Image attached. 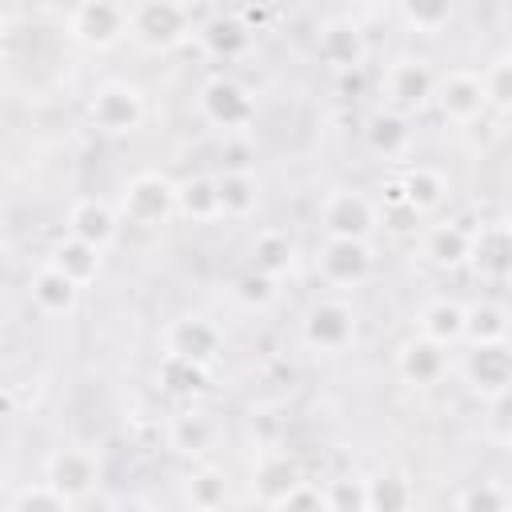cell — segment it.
<instances>
[{
	"instance_id": "obj_1",
	"label": "cell",
	"mask_w": 512,
	"mask_h": 512,
	"mask_svg": "<svg viewBox=\"0 0 512 512\" xmlns=\"http://www.w3.org/2000/svg\"><path fill=\"white\" fill-rule=\"evenodd\" d=\"M356 332H360V316H356V308H352L348 300H340V296L316 300V304L304 312V320H300V340H304L312 352H320V356H340V352H348V348L356 344Z\"/></svg>"
},
{
	"instance_id": "obj_2",
	"label": "cell",
	"mask_w": 512,
	"mask_h": 512,
	"mask_svg": "<svg viewBox=\"0 0 512 512\" xmlns=\"http://www.w3.org/2000/svg\"><path fill=\"white\" fill-rule=\"evenodd\" d=\"M88 124L104 136H128L144 124V92L128 80H104L88 96Z\"/></svg>"
},
{
	"instance_id": "obj_3",
	"label": "cell",
	"mask_w": 512,
	"mask_h": 512,
	"mask_svg": "<svg viewBox=\"0 0 512 512\" xmlns=\"http://www.w3.org/2000/svg\"><path fill=\"white\" fill-rule=\"evenodd\" d=\"M316 216H320L324 236L372 240V232L380 224V204L360 188H332V192H324Z\"/></svg>"
},
{
	"instance_id": "obj_4",
	"label": "cell",
	"mask_w": 512,
	"mask_h": 512,
	"mask_svg": "<svg viewBox=\"0 0 512 512\" xmlns=\"http://www.w3.org/2000/svg\"><path fill=\"white\" fill-rule=\"evenodd\" d=\"M376 268V252L368 240H352V236H324V244L316 248V276L328 288H360Z\"/></svg>"
},
{
	"instance_id": "obj_5",
	"label": "cell",
	"mask_w": 512,
	"mask_h": 512,
	"mask_svg": "<svg viewBox=\"0 0 512 512\" xmlns=\"http://www.w3.org/2000/svg\"><path fill=\"white\" fill-rule=\"evenodd\" d=\"M188 32V4L184 0H136L128 8V36L152 52L180 44Z\"/></svg>"
},
{
	"instance_id": "obj_6",
	"label": "cell",
	"mask_w": 512,
	"mask_h": 512,
	"mask_svg": "<svg viewBox=\"0 0 512 512\" xmlns=\"http://www.w3.org/2000/svg\"><path fill=\"white\" fill-rule=\"evenodd\" d=\"M116 216H124L132 224H144V228L172 220L176 216V184L168 176H160V172L132 176L120 188V212Z\"/></svg>"
},
{
	"instance_id": "obj_7",
	"label": "cell",
	"mask_w": 512,
	"mask_h": 512,
	"mask_svg": "<svg viewBox=\"0 0 512 512\" xmlns=\"http://www.w3.org/2000/svg\"><path fill=\"white\" fill-rule=\"evenodd\" d=\"M68 36L84 48H112L120 36H128V8L116 0H80L72 20H68Z\"/></svg>"
},
{
	"instance_id": "obj_8",
	"label": "cell",
	"mask_w": 512,
	"mask_h": 512,
	"mask_svg": "<svg viewBox=\"0 0 512 512\" xmlns=\"http://www.w3.org/2000/svg\"><path fill=\"white\" fill-rule=\"evenodd\" d=\"M464 380H468V388L480 400L500 404L508 396V384H512V352H508V340H500V344H468Z\"/></svg>"
},
{
	"instance_id": "obj_9",
	"label": "cell",
	"mask_w": 512,
	"mask_h": 512,
	"mask_svg": "<svg viewBox=\"0 0 512 512\" xmlns=\"http://www.w3.org/2000/svg\"><path fill=\"white\" fill-rule=\"evenodd\" d=\"M432 84H436V72L424 56H396L380 76V92H384L388 108H400V112L428 104Z\"/></svg>"
},
{
	"instance_id": "obj_10",
	"label": "cell",
	"mask_w": 512,
	"mask_h": 512,
	"mask_svg": "<svg viewBox=\"0 0 512 512\" xmlns=\"http://www.w3.org/2000/svg\"><path fill=\"white\" fill-rule=\"evenodd\" d=\"M432 104L440 108L444 120H452V124H472V120L488 108L484 88H480V72H472V68H452V72L436 76V84H432Z\"/></svg>"
},
{
	"instance_id": "obj_11",
	"label": "cell",
	"mask_w": 512,
	"mask_h": 512,
	"mask_svg": "<svg viewBox=\"0 0 512 512\" xmlns=\"http://www.w3.org/2000/svg\"><path fill=\"white\" fill-rule=\"evenodd\" d=\"M316 56L332 72H352V68H360L368 60V40H364L356 20L336 16V20H324L316 28Z\"/></svg>"
},
{
	"instance_id": "obj_12",
	"label": "cell",
	"mask_w": 512,
	"mask_h": 512,
	"mask_svg": "<svg viewBox=\"0 0 512 512\" xmlns=\"http://www.w3.org/2000/svg\"><path fill=\"white\" fill-rule=\"evenodd\" d=\"M224 344V332L208 320V316H180L164 328V352L168 356H184L196 364H212L216 352Z\"/></svg>"
},
{
	"instance_id": "obj_13",
	"label": "cell",
	"mask_w": 512,
	"mask_h": 512,
	"mask_svg": "<svg viewBox=\"0 0 512 512\" xmlns=\"http://www.w3.org/2000/svg\"><path fill=\"white\" fill-rule=\"evenodd\" d=\"M200 108H204V116H208L216 128H224V132H240V128H248L252 116H256L252 96H248L240 84L224 80V76H216V80H208V84L200 88Z\"/></svg>"
},
{
	"instance_id": "obj_14",
	"label": "cell",
	"mask_w": 512,
	"mask_h": 512,
	"mask_svg": "<svg viewBox=\"0 0 512 512\" xmlns=\"http://www.w3.org/2000/svg\"><path fill=\"white\" fill-rule=\"evenodd\" d=\"M364 144L372 156L388 160V164H400L412 156V144H416V132L408 124V116L400 108H380L368 116V128H364Z\"/></svg>"
},
{
	"instance_id": "obj_15",
	"label": "cell",
	"mask_w": 512,
	"mask_h": 512,
	"mask_svg": "<svg viewBox=\"0 0 512 512\" xmlns=\"http://www.w3.org/2000/svg\"><path fill=\"white\" fill-rule=\"evenodd\" d=\"M96 476H100V464H96V456H92L88 448H80V444L56 448V452L48 456V484H56L72 504H76L84 492H92Z\"/></svg>"
},
{
	"instance_id": "obj_16",
	"label": "cell",
	"mask_w": 512,
	"mask_h": 512,
	"mask_svg": "<svg viewBox=\"0 0 512 512\" xmlns=\"http://www.w3.org/2000/svg\"><path fill=\"white\" fill-rule=\"evenodd\" d=\"M116 228H120V216L112 204L96 200V196H84L68 208V236L92 244L96 252H108V244L116 240Z\"/></svg>"
},
{
	"instance_id": "obj_17",
	"label": "cell",
	"mask_w": 512,
	"mask_h": 512,
	"mask_svg": "<svg viewBox=\"0 0 512 512\" xmlns=\"http://www.w3.org/2000/svg\"><path fill=\"white\" fill-rule=\"evenodd\" d=\"M468 252H472V232L456 220H444V224H428L424 236H420V256L432 264V268H460L468 264Z\"/></svg>"
},
{
	"instance_id": "obj_18",
	"label": "cell",
	"mask_w": 512,
	"mask_h": 512,
	"mask_svg": "<svg viewBox=\"0 0 512 512\" xmlns=\"http://www.w3.org/2000/svg\"><path fill=\"white\" fill-rule=\"evenodd\" d=\"M28 292H32V304L44 316H68L76 308V300H80V284L68 272H60L52 260L36 268V276L28 280Z\"/></svg>"
},
{
	"instance_id": "obj_19",
	"label": "cell",
	"mask_w": 512,
	"mask_h": 512,
	"mask_svg": "<svg viewBox=\"0 0 512 512\" xmlns=\"http://www.w3.org/2000/svg\"><path fill=\"white\" fill-rule=\"evenodd\" d=\"M400 192H404V208L428 216L448 200V176L436 164H408L400 176Z\"/></svg>"
},
{
	"instance_id": "obj_20",
	"label": "cell",
	"mask_w": 512,
	"mask_h": 512,
	"mask_svg": "<svg viewBox=\"0 0 512 512\" xmlns=\"http://www.w3.org/2000/svg\"><path fill=\"white\" fill-rule=\"evenodd\" d=\"M396 368H400V376H404L408 384L428 388V384H436V380L448 372V352H444V344H436V340H428V336H416V340H408V344L400 348Z\"/></svg>"
},
{
	"instance_id": "obj_21",
	"label": "cell",
	"mask_w": 512,
	"mask_h": 512,
	"mask_svg": "<svg viewBox=\"0 0 512 512\" xmlns=\"http://www.w3.org/2000/svg\"><path fill=\"white\" fill-rule=\"evenodd\" d=\"M212 184H216V200H220V216L224 220L252 216V208L260 200V188H256V180H252L248 168H224V172L212 176Z\"/></svg>"
},
{
	"instance_id": "obj_22",
	"label": "cell",
	"mask_w": 512,
	"mask_h": 512,
	"mask_svg": "<svg viewBox=\"0 0 512 512\" xmlns=\"http://www.w3.org/2000/svg\"><path fill=\"white\" fill-rule=\"evenodd\" d=\"M296 480H300L296 460H288V452H276V448H268V452L260 456V464L252 468V488H256V496H260L268 508H276V504L284 500V492H288Z\"/></svg>"
},
{
	"instance_id": "obj_23",
	"label": "cell",
	"mask_w": 512,
	"mask_h": 512,
	"mask_svg": "<svg viewBox=\"0 0 512 512\" xmlns=\"http://www.w3.org/2000/svg\"><path fill=\"white\" fill-rule=\"evenodd\" d=\"M416 332L436 340V344H460V332H464V304L460 300H448V296H436L428 300L420 312H416Z\"/></svg>"
},
{
	"instance_id": "obj_24",
	"label": "cell",
	"mask_w": 512,
	"mask_h": 512,
	"mask_svg": "<svg viewBox=\"0 0 512 512\" xmlns=\"http://www.w3.org/2000/svg\"><path fill=\"white\" fill-rule=\"evenodd\" d=\"M464 344H500L508 340V308L500 300H480L464 308Z\"/></svg>"
},
{
	"instance_id": "obj_25",
	"label": "cell",
	"mask_w": 512,
	"mask_h": 512,
	"mask_svg": "<svg viewBox=\"0 0 512 512\" xmlns=\"http://www.w3.org/2000/svg\"><path fill=\"white\" fill-rule=\"evenodd\" d=\"M400 24L416 36H440L452 16H456V0H396Z\"/></svg>"
},
{
	"instance_id": "obj_26",
	"label": "cell",
	"mask_w": 512,
	"mask_h": 512,
	"mask_svg": "<svg viewBox=\"0 0 512 512\" xmlns=\"http://www.w3.org/2000/svg\"><path fill=\"white\" fill-rule=\"evenodd\" d=\"M508 228L504 224H488V228H476L472 232V252H468V264H476L484 276L500 280L508 272Z\"/></svg>"
},
{
	"instance_id": "obj_27",
	"label": "cell",
	"mask_w": 512,
	"mask_h": 512,
	"mask_svg": "<svg viewBox=\"0 0 512 512\" xmlns=\"http://www.w3.org/2000/svg\"><path fill=\"white\" fill-rule=\"evenodd\" d=\"M216 440V424L208 412H180L172 424H168V444L184 456H204Z\"/></svg>"
},
{
	"instance_id": "obj_28",
	"label": "cell",
	"mask_w": 512,
	"mask_h": 512,
	"mask_svg": "<svg viewBox=\"0 0 512 512\" xmlns=\"http://www.w3.org/2000/svg\"><path fill=\"white\" fill-rule=\"evenodd\" d=\"M100 260H104V252H96L92 244H84V240H76V236L60 240V244L52 248V264H56L60 272H68L80 288L100 276Z\"/></svg>"
},
{
	"instance_id": "obj_29",
	"label": "cell",
	"mask_w": 512,
	"mask_h": 512,
	"mask_svg": "<svg viewBox=\"0 0 512 512\" xmlns=\"http://www.w3.org/2000/svg\"><path fill=\"white\" fill-rule=\"evenodd\" d=\"M176 216H188V220H220V200H216L212 176H192V180L176 184Z\"/></svg>"
},
{
	"instance_id": "obj_30",
	"label": "cell",
	"mask_w": 512,
	"mask_h": 512,
	"mask_svg": "<svg viewBox=\"0 0 512 512\" xmlns=\"http://www.w3.org/2000/svg\"><path fill=\"white\" fill-rule=\"evenodd\" d=\"M252 268H260V272L280 280V272L292 268V240L280 228H260L252 236Z\"/></svg>"
},
{
	"instance_id": "obj_31",
	"label": "cell",
	"mask_w": 512,
	"mask_h": 512,
	"mask_svg": "<svg viewBox=\"0 0 512 512\" xmlns=\"http://www.w3.org/2000/svg\"><path fill=\"white\" fill-rule=\"evenodd\" d=\"M248 44H252V32H248V24H240L236 16L212 20V24L204 28V48H208L216 60H236V56L248 52Z\"/></svg>"
},
{
	"instance_id": "obj_32",
	"label": "cell",
	"mask_w": 512,
	"mask_h": 512,
	"mask_svg": "<svg viewBox=\"0 0 512 512\" xmlns=\"http://www.w3.org/2000/svg\"><path fill=\"white\" fill-rule=\"evenodd\" d=\"M452 504H456L460 512H508L512 492H508L504 484H496V480H476V484H468Z\"/></svg>"
},
{
	"instance_id": "obj_33",
	"label": "cell",
	"mask_w": 512,
	"mask_h": 512,
	"mask_svg": "<svg viewBox=\"0 0 512 512\" xmlns=\"http://www.w3.org/2000/svg\"><path fill=\"white\" fill-rule=\"evenodd\" d=\"M480 88H484L488 108L508 112V100H512V64H508V56H496L488 68H480Z\"/></svg>"
},
{
	"instance_id": "obj_34",
	"label": "cell",
	"mask_w": 512,
	"mask_h": 512,
	"mask_svg": "<svg viewBox=\"0 0 512 512\" xmlns=\"http://www.w3.org/2000/svg\"><path fill=\"white\" fill-rule=\"evenodd\" d=\"M204 368H208V364H196V360H184V356H168V352H164V360H160V380H164V388H172V392H196V388H204Z\"/></svg>"
},
{
	"instance_id": "obj_35",
	"label": "cell",
	"mask_w": 512,
	"mask_h": 512,
	"mask_svg": "<svg viewBox=\"0 0 512 512\" xmlns=\"http://www.w3.org/2000/svg\"><path fill=\"white\" fill-rule=\"evenodd\" d=\"M188 504L192 508H220V504H228V480L220 472H212V468L188 476Z\"/></svg>"
},
{
	"instance_id": "obj_36",
	"label": "cell",
	"mask_w": 512,
	"mask_h": 512,
	"mask_svg": "<svg viewBox=\"0 0 512 512\" xmlns=\"http://www.w3.org/2000/svg\"><path fill=\"white\" fill-rule=\"evenodd\" d=\"M324 508H332V512H364L368 508V480H352V476L332 480L324 488Z\"/></svg>"
},
{
	"instance_id": "obj_37",
	"label": "cell",
	"mask_w": 512,
	"mask_h": 512,
	"mask_svg": "<svg viewBox=\"0 0 512 512\" xmlns=\"http://www.w3.org/2000/svg\"><path fill=\"white\" fill-rule=\"evenodd\" d=\"M412 504V484L400 476H380L368 480V508H384V512H400Z\"/></svg>"
},
{
	"instance_id": "obj_38",
	"label": "cell",
	"mask_w": 512,
	"mask_h": 512,
	"mask_svg": "<svg viewBox=\"0 0 512 512\" xmlns=\"http://www.w3.org/2000/svg\"><path fill=\"white\" fill-rule=\"evenodd\" d=\"M232 296H236L244 308H268V304L276 300V276H268V272L252 268V272H244V276L236 280Z\"/></svg>"
},
{
	"instance_id": "obj_39",
	"label": "cell",
	"mask_w": 512,
	"mask_h": 512,
	"mask_svg": "<svg viewBox=\"0 0 512 512\" xmlns=\"http://www.w3.org/2000/svg\"><path fill=\"white\" fill-rule=\"evenodd\" d=\"M68 504L72 500L48 480H40V488H24V492L12 496V508H68Z\"/></svg>"
},
{
	"instance_id": "obj_40",
	"label": "cell",
	"mask_w": 512,
	"mask_h": 512,
	"mask_svg": "<svg viewBox=\"0 0 512 512\" xmlns=\"http://www.w3.org/2000/svg\"><path fill=\"white\" fill-rule=\"evenodd\" d=\"M300 504H304V508H324V492L312 488L308 480H296V484L284 492V500H280L276 508H300Z\"/></svg>"
},
{
	"instance_id": "obj_41",
	"label": "cell",
	"mask_w": 512,
	"mask_h": 512,
	"mask_svg": "<svg viewBox=\"0 0 512 512\" xmlns=\"http://www.w3.org/2000/svg\"><path fill=\"white\" fill-rule=\"evenodd\" d=\"M0 488H4V472H0Z\"/></svg>"
}]
</instances>
